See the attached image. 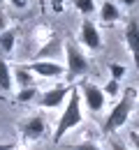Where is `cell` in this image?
Instances as JSON below:
<instances>
[{
  "instance_id": "1",
  "label": "cell",
  "mask_w": 139,
  "mask_h": 150,
  "mask_svg": "<svg viewBox=\"0 0 139 150\" xmlns=\"http://www.w3.org/2000/svg\"><path fill=\"white\" fill-rule=\"evenodd\" d=\"M81 106H83L81 104V93L77 88H72V93H70L67 102H65V109L60 113V120H58V125H56V132H53V143H60L67 132L81 125V120H83Z\"/></svg>"
},
{
  "instance_id": "2",
  "label": "cell",
  "mask_w": 139,
  "mask_h": 150,
  "mask_svg": "<svg viewBox=\"0 0 139 150\" xmlns=\"http://www.w3.org/2000/svg\"><path fill=\"white\" fill-rule=\"evenodd\" d=\"M135 99H137V90H132V88H128L125 93L120 95V99L111 106V111L107 113V120H104V125H102V132H104V134H111V132L120 129V127L130 120V113L135 109Z\"/></svg>"
},
{
  "instance_id": "3",
  "label": "cell",
  "mask_w": 139,
  "mask_h": 150,
  "mask_svg": "<svg viewBox=\"0 0 139 150\" xmlns=\"http://www.w3.org/2000/svg\"><path fill=\"white\" fill-rule=\"evenodd\" d=\"M88 72H91L88 58L81 53V49L74 42H67L65 44V79L67 81H74V79L88 74Z\"/></svg>"
},
{
  "instance_id": "4",
  "label": "cell",
  "mask_w": 139,
  "mask_h": 150,
  "mask_svg": "<svg viewBox=\"0 0 139 150\" xmlns=\"http://www.w3.org/2000/svg\"><path fill=\"white\" fill-rule=\"evenodd\" d=\"M79 93H81V104H83L91 113H100L104 109L107 95H104V90H102L100 86L91 83V81H83L81 88H79Z\"/></svg>"
},
{
  "instance_id": "5",
  "label": "cell",
  "mask_w": 139,
  "mask_h": 150,
  "mask_svg": "<svg viewBox=\"0 0 139 150\" xmlns=\"http://www.w3.org/2000/svg\"><path fill=\"white\" fill-rule=\"evenodd\" d=\"M33 76L42 79H65V65H60L56 60H33L28 65H23Z\"/></svg>"
},
{
  "instance_id": "6",
  "label": "cell",
  "mask_w": 139,
  "mask_h": 150,
  "mask_svg": "<svg viewBox=\"0 0 139 150\" xmlns=\"http://www.w3.org/2000/svg\"><path fill=\"white\" fill-rule=\"evenodd\" d=\"M19 129H21L23 141L35 143V141H42V139L46 136V120H44L42 115H30V118L21 120Z\"/></svg>"
},
{
  "instance_id": "7",
  "label": "cell",
  "mask_w": 139,
  "mask_h": 150,
  "mask_svg": "<svg viewBox=\"0 0 139 150\" xmlns=\"http://www.w3.org/2000/svg\"><path fill=\"white\" fill-rule=\"evenodd\" d=\"M74 86H56V88H49L46 93H42L40 97V106L42 109H58L67 102V97L72 93Z\"/></svg>"
},
{
  "instance_id": "8",
  "label": "cell",
  "mask_w": 139,
  "mask_h": 150,
  "mask_svg": "<svg viewBox=\"0 0 139 150\" xmlns=\"http://www.w3.org/2000/svg\"><path fill=\"white\" fill-rule=\"evenodd\" d=\"M125 46L132 56V62H135V69L139 74V21L137 19H130L125 23Z\"/></svg>"
},
{
  "instance_id": "9",
  "label": "cell",
  "mask_w": 139,
  "mask_h": 150,
  "mask_svg": "<svg viewBox=\"0 0 139 150\" xmlns=\"http://www.w3.org/2000/svg\"><path fill=\"white\" fill-rule=\"evenodd\" d=\"M79 39H81V44H83L86 49H91V51H100V49H102L100 30H98V25H95L91 19H83V21H81Z\"/></svg>"
},
{
  "instance_id": "10",
  "label": "cell",
  "mask_w": 139,
  "mask_h": 150,
  "mask_svg": "<svg viewBox=\"0 0 139 150\" xmlns=\"http://www.w3.org/2000/svg\"><path fill=\"white\" fill-rule=\"evenodd\" d=\"M118 19H120L118 5H116V2H111V0L102 2V7H100V21H102V23H107V25H114Z\"/></svg>"
},
{
  "instance_id": "11",
  "label": "cell",
  "mask_w": 139,
  "mask_h": 150,
  "mask_svg": "<svg viewBox=\"0 0 139 150\" xmlns=\"http://www.w3.org/2000/svg\"><path fill=\"white\" fill-rule=\"evenodd\" d=\"M12 79H14V83L19 86V90H23V88H33V86H35V76L30 74L23 65H19V67L12 72Z\"/></svg>"
},
{
  "instance_id": "12",
  "label": "cell",
  "mask_w": 139,
  "mask_h": 150,
  "mask_svg": "<svg viewBox=\"0 0 139 150\" xmlns=\"http://www.w3.org/2000/svg\"><path fill=\"white\" fill-rule=\"evenodd\" d=\"M12 86H14L12 69H9L7 60H5L2 53H0V93H9V90H12Z\"/></svg>"
},
{
  "instance_id": "13",
  "label": "cell",
  "mask_w": 139,
  "mask_h": 150,
  "mask_svg": "<svg viewBox=\"0 0 139 150\" xmlns=\"http://www.w3.org/2000/svg\"><path fill=\"white\" fill-rule=\"evenodd\" d=\"M14 46H16V30H14V28H7V30L0 35V53L7 56V53L14 51Z\"/></svg>"
},
{
  "instance_id": "14",
  "label": "cell",
  "mask_w": 139,
  "mask_h": 150,
  "mask_svg": "<svg viewBox=\"0 0 139 150\" xmlns=\"http://www.w3.org/2000/svg\"><path fill=\"white\" fill-rule=\"evenodd\" d=\"M58 44H60V37H58V35H49V39H46V46H44L40 53H37V58L56 56V51H58Z\"/></svg>"
},
{
  "instance_id": "15",
  "label": "cell",
  "mask_w": 139,
  "mask_h": 150,
  "mask_svg": "<svg viewBox=\"0 0 139 150\" xmlns=\"http://www.w3.org/2000/svg\"><path fill=\"white\" fill-rule=\"evenodd\" d=\"M74 9L83 14V19H88L91 14H95V0H74Z\"/></svg>"
},
{
  "instance_id": "16",
  "label": "cell",
  "mask_w": 139,
  "mask_h": 150,
  "mask_svg": "<svg viewBox=\"0 0 139 150\" xmlns=\"http://www.w3.org/2000/svg\"><path fill=\"white\" fill-rule=\"evenodd\" d=\"M37 95H40L37 86H33V88H23V90L16 93V102H19V104H28V102L37 99Z\"/></svg>"
},
{
  "instance_id": "17",
  "label": "cell",
  "mask_w": 139,
  "mask_h": 150,
  "mask_svg": "<svg viewBox=\"0 0 139 150\" xmlns=\"http://www.w3.org/2000/svg\"><path fill=\"white\" fill-rule=\"evenodd\" d=\"M102 90H104V95H107V97H109V95H111V97H116V95H120V81L109 79V81L104 83V88H102Z\"/></svg>"
},
{
  "instance_id": "18",
  "label": "cell",
  "mask_w": 139,
  "mask_h": 150,
  "mask_svg": "<svg viewBox=\"0 0 139 150\" xmlns=\"http://www.w3.org/2000/svg\"><path fill=\"white\" fill-rule=\"evenodd\" d=\"M109 74L114 81H120L123 76H125V65H118V62H111L109 65Z\"/></svg>"
},
{
  "instance_id": "19",
  "label": "cell",
  "mask_w": 139,
  "mask_h": 150,
  "mask_svg": "<svg viewBox=\"0 0 139 150\" xmlns=\"http://www.w3.org/2000/svg\"><path fill=\"white\" fill-rule=\"evenodd\" d=\"M72 150H102L95 143V141H83V143H77V146H72Z\"/></svg>"
},
{
  "instance_id": "20",
  "label": "cell",
  "mask_w": 139,
  "mask_h": 150,
  "mask_svg": "<svg viewBox=\"0 0 139 150\" xmlns=\"http://www.w3.org/2000/svg\"><path fill=\"white\" fill-rule=\"evenodd\" d=\"M109 148L111 150H130L123 141H118V139H111V141H109Z\"/></svg>"
},
{
  "instance_id": "21",
  "label": "cell",
  "mask_w": 139,
  "mask_h": 150,
  "mask_svg": "<svg viewBox=\"0 0 139 150\" xmlns=\"http://www.w3.org/2000/svg\"><path fill=\"white\" fill-rule=\"evenodd\" d=\"M51 9H53L56 14H60V12L65 9V0H51Z\"/></svg>"
},
{
  "instance_id": "22",
  "label": "cell",
  "mask_w": 139,
  "mask_h": 150,
  "mask_svg": "<svg viewBox=\"0 0 139 150\" xmlns=\"http://www.w3.org/2000/svg\"><path fill=\"white\" fill-rule=\"evenodd\" d=\"M130 143L135 150H139V132H130Z\"/></svg>"
},
{
  "instance_id": "23",
  "label": "cell",
  "mask_w": 139,
  "mask_h": 150,
  "mask_svg": "<svg viewBox=\"0 0 139 150\" xmlns=\"http://www.w3.org/2000/svg\"><path fill=\"white\" fill-rule=\"evenodd\" d=\"M12 2V7H16V9H26L28 7V0H9Z\"/></svg>"
},
{
  "instance_id": "24",
  "label": "cell",
  "mask_w": 139,
  "mask_h": 150,
  "mask_svg": "<svg viewBox=\"0 0 139 150\" xmlns=\"http://www.w3.org/2000/svg\"><path fill=\"white\" fill-rule=\"evenodd\" d=\"M5 30H7V16H5L2 12H0V35H2Z\"/></svg>"
},
{
  "instance_id": "25",
  "label": "cell",
  "mask_w": 139,
  "mask_h": 150,
  "mask_svg": "<svg viewBox=\"0 0 139 150\" xmlns=\"http://www.w3.org/2000/svg\"><path fill=\"white\" fill-rule=\"evenodd\" d=\"M16 143H0V150H14Z\"/></svg>"
},
{
  "instance_id": "26",
  "label": "cell",
  "mask_w": 139,
  "mask_h": 150,
  "mask_svg": "<svg viewBox=\"0 0 139 150\" xmlns=\"http://www.w3.org/2000/svg\"><path fill=\"white\" fill-rule=\"evenodd\" d=\"M123 5H128V7H135V5H139V0H120Z\"/></svg>"
},
{
  "instance_id": "27",
  "label": "cell",
  "mask_w": 139,
  "mask_h": 150,
  "mask_svg": "<svg viewBox=\"0 0 139 150\" xmlns=\"http://www.w3.org/2000/svg\"><path fill=\"white\" fill-rule=\"evenodd\" d=\"M137 99H139V81H137ZM137 111H139V106H137Z\"/></svg>"
},
{
  "instance_id": "28",
  "label": "cell",
  "mask_w": 139,
  "mask_h": 150,
  "mask_svg": "<svg viewBox=\"0 0 139 150\" xmlns=\"http://www.w3.org/2000/svg\"><path fill=\"white\" fill-rule=\"evenodd\" d=\"M137 132H139V125H137Z\"/></svg>"
},
{
  "instance_id": "29",
  "label": "cell",
  "mask_w": 139,
  "mask_h": 150,
  "mask_svg": "<svg viewBox=\"0 0 139 150\" xmlns=\"http://www.w3.org/2000/svg\"><path fill=\"white\" fill-rule=\"evenodd\" d=\"M0 2H2V0H0Z\"/></svg>"
}]
</instances>
